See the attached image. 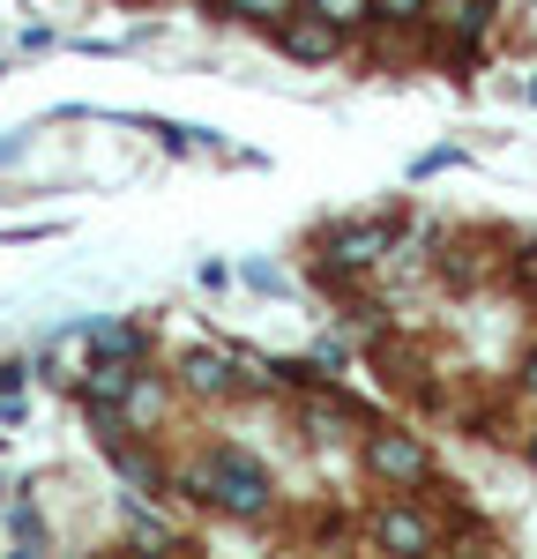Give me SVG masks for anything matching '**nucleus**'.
Returning <instances> with one entry per match:
<instances>
[{
  "label": "nucleus",
  "instance_id": "obj_18",
  "mask_svg": "<svg viewBox=\"0 0 537 559\" xmlns=\"http://www.w3.org/2000/svg\"><path fill=\"white\" fill-rule=\"evenodd\" d=\"M523 455H530V471H537V440H530V448H523Z\"/></svg>",
  "mask_w": 537,
  "mask_h": 559
},
{
  "label": "nucleus",
  "instance_id": "obj_11",
  "mask_svg": "<svg viewBox=\"0 0 537 559\" xmlns=\"http://www.w3.org/2000/svg\"><path fill=\"white\" fill-rule=\"evenodd\" d=\"M217 8H231V15H254V23H284V15H291V0H217Z\"/></svg>",
  "mask_w": 537,
  "mask_h": 559
},
{
  "label": "nucleus",
  "instance_id": "obj_9",
  "mask_svg": "<svg viewBox=\"0 0 537 559\" xmlns=\"http://www.w3.org/2000/svg\"><path fill=\"white\" fill-rule=\"evenodd\" d=\"M105 448H112V471L128 477L134 492H165V471H157V463H150L142 448H128V432H120V440H105Z\"/></svg>",
  "mask_w": 537,
  "mask_h": 559
},
{
  "label": "nucleus",
  "instance_id": "obj_19",
  "mask_svg": "<svg viewBox=\"0 0 537 559\" xmlns=\"http://www.w3.org/2000/svg\"><path fill=\"white\" fill-rule=\"evenodd\" d=\"M530 97H537V83H530Z\"/></svg>",
  "mask_w": 537,
  "mask_h": 559
},
{
  "label": "nucleus",
  "instance_id": "obj_3",
  "mask_svg": "<svg viewBox=\"0 0 537 559\" xmlns=\"http://www.w3.org/2000/svg\"><path fill=\"white\" fill-rule=\"evenodd\" d=\"M276 45H284L291 60L321 68V60H336V52H344V23H329L321 8H307V15H284V23H276Z\"/></svg>",
  "mask_w": 537,
  "mask_h": 559
},
{
  "label": "nucleus",
  "instance_id": "obj_7",
  "mask_svg": "<svg viewBox=\"0 0 537 559\" xmlns=\"http://www.w3.org/2000/svg\"><path fill=\"white\" fill-rule=\"evenodd\" d=\"M179 381L194 388V395H231L239 373H231V358H224V350H187V358H179Z\"/></svg>",
  "mask_w": 537,
  "mask_h": 559
},
{
  "label": "nucleus",
  "instance_id": "obj_10",
  "mask_svg": "<svg viewBox=\"0 0 537 559\" xmlns=\"http://www.w3.org/2000/svg\"><path fill=\"white\" fill-rule=\"evenodd\" d=\"M90 344H97V358H142V329L134 321H97Z\"/></svg>",
  "mask_w": 537,
  "mask_h": 559
},
{
  "label": "nucleus",
  "instance_id": "obj_12",
  "mask_svg": "<svg viewBox=\"0 0 537 559\" xmlns=\"http://www.w3.org/2000/svg\"><path fill=\"white\" fill-rule=\"evenodd\" d=\"M8 522H15V537H23V545H45V522H38V508H31V500H15V508H8Z\"/></svg>",
  "mask_w": 537,
  "mask_h": 559
},
{
  "label": "nucleus",
  "instance_id": "obj_14",
  "mask_svg": "<svg viewBox=\"0 0 537 559\" xmlns=\"http://www.w3.org/2000/svg\"><path fill=\"white\" fill-rule=\"evenodd\" d=\"M373 8H381L389 23H418V15H426V0H373Z\"/></svg>",
  "mask_w": 537,
  "mask_h": 559
},
{
  "label": "nucleus",
  "instance_id": "obj_13",
  "mask_svg": "<svg viewBox=\"0 0 537 559\" xmlns=\"http://www.w3.org/2000/svg\"><path fill=\"white\" fill-rule=\"evenodd\" d=\"M313 8H321L329 23H344V31H351V23H358V8H366V0H313Z\"/></svg>",
  "mask_w": 537,
  "mask_h": 559
},
{
  "label": "nucleus",
  "instance_id": "obj_4",
  "mask_svg": "<svg viewBox=\"0 0 537 559\" xmlns=\"http://www.w3.org/2000/svg\"><path fill=\"white\" fill-rule=\"evenodd\" d=\"M396 247V231L389 224H344V231H329V269H373V261Z\"/></svg>",
  "mask_w": 537,
  "mask_h": 559
},
{
  "label": "nucleus",
  "instance_id": "obj_1",
  "mask_svg": "<svg viewBox=\"0 0 537 559\" xmlns=\"http://www.w3.org/2000/svg\"><path fill=\"white\" fill-rule=\"evenodd\" d=\"M202 471H210V485H202L210 508H224V515H239V522H262L268 515V492H276V485H268V471L247 455V448H217Z\"/></svg>",
  "mask_w": 537,
  "mask_h": 559
},
{
  "label": "nucleus",
  "instance_id": "obj_5",
  "mask_svg": "<svg viewBox=\"0 0 537 559\" xmlns=\"http://www.w3.org/2000/svg\"><path fill=\"white\" fill-rule=\"evenodd\" d=\"M373 545L381 552H433V522L418 508H381L373 515Z\"/></svg>",
  "mask_w": 537,
  "mask_h": 559
},
{
  "label": "nucleus",
  "instance_id": "obj_8",
  "mask_svg": "<svg viewBox=\"0 0 537 559\" xmlns=\"http://www.w3.org/2000/svg\"><path fill=\"white\" fill-rule=\"evenodd\" d=\"M426 15H433L441 31H455V38H486L492 0H426Z\"/></svg>",
  "mask_w": 537,
  "mask_h": 559
},
{
  "label": "nucleus",
  "instance_id": "obj_15",
  "mask_svg": "<svg viewBox=\"0 0 537 559\" xmlns=\"http://www.w3.org/2000/svg\"><path fill=\"white\" fill-rule=\"evenodd\" d=\"M247 284H254V292H284V276H276L268 261H247Z\"/></svg>",
  "mask_w": 537,
  "mask_h": 559
},
{
  "label": "nucleus",
  "instance_id": "obj_6",
  "mask_svg": "<svg viewBox=\"0 0 537 559\" xmlns=\"http://www.w3.org/2000/svg\"><path fill=\"white\" fill-rule=\"evenodd\" d=\"M128 388H134V358H97V366L83 373V403L90 411H120Z\"/></svg>",
  "mask_w": 537,
  "mask_h": 559
},
{
  "label": "nucleus",
  "instance_id": "obj_16",
  "mask_svg": "<svg viewBox=\"0 0 537 559\" xmlns=\"http://www.w3.org/2000/svg\"><path fill=\"white\" fill-rule=\"evenodd\" d=\"M523 395H530V403H537V350H530V358H523Z\"/></svg>",
  "mask_w": 537,
  "mask_h": 559
},
{
  "label": "nucleus",
  "instance_id": "obj_17",
  "mask_svg": "<svg viewBox=\"0 0 537 559\" xmlns=\"http://www.w3.org/2000/svg\"><path fill=\"white\" fill-rule=\"evenodd\" d=\"M523 284L537 292V247H523Z\"/></svg>",
  "mask_w": 537,
  "mask_h": 559
},
{
  "label": "nucleus",
  "instance_id": "obj_2",
  "mask_svg": "<svg viewBox=\"0 0 537 559\" xmlns=\"http://www.w3.org/2000/svg\"><path fill=\"white\" fill-rule=\"evenodd\" d=\"M366 471L403 492V485H426V477H433V455H426V440H418V432L373 426V432H366Z\"/></svg>",
  "mask_w": 537,
  "mask_h": 559
}]
</instances>
